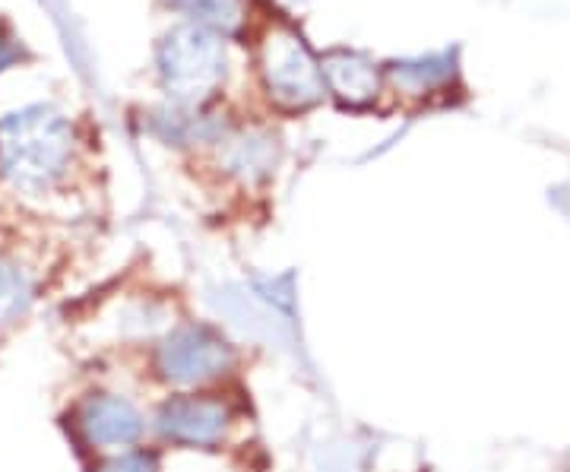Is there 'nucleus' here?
<instances>
[{
	"instance_id": "obj_8",
	"label": "nucleus",
	"mask_w": 570,
	"mask_h": 472,
	"mask_svg": "<svg viewBox=\"0 0 570 472\" xmlns=\"http://www.w3.org/2000/svg\"><path fill=\"white\" fill-rule=\"evenodd\" d=\"M168 3L216 36L219 32L232 36L245 22V3L242 0H168Z\"/></svg>"
},
{
	"instance_id": "obj_6",
	"label": "nucleus",
	"mask_w": 570,
	"mask_h": 472,
	"mask_svg": "<svg viewBox=\"0 0 570 472\" xmlns=\"http://www.w3.org/2000/svg\"><path fill=\"white\" fill-rule=\"evenodd\" d=\"M77 429L92 448H130L142 434V415L115 393H96L77 410Z\"/></svg>"
},
{
	"instance_id": "obj_4",
	"label": "nucleus",
	"mask_w": 570,
	"mask_h": 472,
	"mask_svg": "<svg viewBox=\"0 0 570 472\" xmlns=\"http://www.w3.org/2000/svg\"><path fill=\"white\" fill-rule=\"evenodd\" d=\"M235 365V350L223 333L204 324H187L168 333L156 352V368L168 384L200 387L228 374Z\"/></svg>"
},
{
	"instance_id": "obj_11",
	"label": "nucleus",
	"mask_w": 570,
	"mask_h": 472,
	"mask_svg": "<svg viewBox=\"0 0 570 472\" xmlns=\"http://www.w3.org/2000/svg\"><path fill=\"white\" fill-rule=\"evenodd\" d=\"M96 472H156V456L146 451H127L105 460Z\"/></svg>"
},
{
	"instance_id": "obj_7",
	"label": "nucleus",
	"mask_w": 570,
	"mask_h": 472,
	"mask_svg": "<svg viewBox=\"0 0 570 472\" xmlns=\"http://www.w3.org/2000/svg\"><path fill=\"white\" fill-rule=\"evenodd\" d=\"M324 82L330 92L340 96V102L355 105H371L377 99V89H381V77H377V67L367 61L365 55H355V51H333L326 55L324 63Z\"/></svg>"
},
{
	"instance_id": "obj_9",
	"label": "nucleus",
	"mask_w": 570,
	"mask_h": 472,
	"mask_svg": "<svg viewBox=\"0 0 570 472\" xmlns=\"http://www.w3.org/2000/svg\"><path fill=\"white\" fill-rule=\"evenodd\" d=\"M29 302H32V279H29V273L20 264L0 257V327L20 321L26 308H29Z\"/></svg>"
},
{
	"instance_id": "obj_2",
	"label": "nucleus",
	"mask_w": 570,
	"mask_h": 472,
	"mask_svg": "<svg viewBox=\"0 0 570 472\" xmlns=\"http://www.w3.org/2000/svg\"><path fill=\"white\" fill-rule=\"evenodd\" d=\"M159 73L175 102L200 108L225 77L223 39L197 22L171 29L159 45Z\"/></svg>"
},
{
	"instance_id": "obj_5",
	"label": "nucleus",
	"mask_w": 570,
	"mask_h": 472,
	"mask_svg": "<svg viewBox=\"0 0 570 472\" xmlns=\"http://www.w3.org/2000/svg\"><path fill=\"white\" fill-rule=\"evenodd\" d=\"M232 425V410L206 393H181L165 400L156 412V432L163 441L184 448H213Z\"/></svg>"
},
{
	"instance_id": "obj_1",
	"label": "nucleus",
	"mask_w": 570,
	"mask_h": 472,
	"mask_svg": "<svg viewBox=\"0 0 570 472\" xmlns=\"http://www.w3.org/2000/svg\"><path fill=\"white\" fill-rule=\"evenodd\" d=\"M73 159V130L55 108L32 105L0 121V175L22 194H45Z\"/></svg>"
},
{
	"instance_id": "obj_3",
	"label": "nucleus",
	"mask_w": 570,
	"mask_h": 472,
	"mask_svg": "<svg viewBox=\"0 0 570 472\" xmlns=\"http://www.w3.org/2000/svg\"><path fill=\"white\" fill-rule=\"evenodd\" d=\"M261 80L266 96L285 111H302L324 99L326 82L321 61L305 39L288 26H269L261 41Z\"/></svg>"
},
{
	"instance_id": "obj_12",
	"label": "nucleus",
	"mask_w": 570,
	"mask_h": 472,
	"mask_svg": "<svg viewBox=\"0 0 570 472\" xmlns=\"http://www.w3.org/2000/svg\"><path fill=\"white\" fill-rule=\"evenodd\" d=\"M17 61H20V48H17V41L0 32V70H7L10 63H17Z\"/></svg>"
},
{
	"instance_id": "obj_10",
	"label": "nucleus",
	"mask_w": 570,
	"mask_h": 472,
	"mask_svg": "<svg viewBox=\"0 0 570 472\" xmlns=\"http://www.w3.org/2000/svg\"><path fill=\"white\" fill-rule=\"evenodd\" d=\"M273 163H276L273 140L264 137V134H245V137L232 140V149H228V168L242 171L245 178H264V175H269Z\"/></svg>"
}]
</instances>
